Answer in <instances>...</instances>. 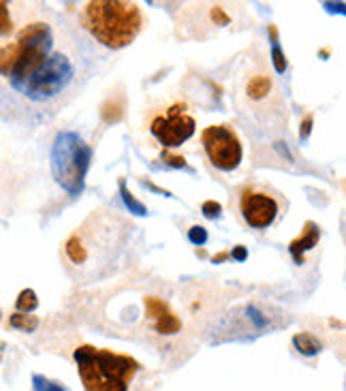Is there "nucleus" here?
Returning a JSON list of instances; mask_svg holds the SVG:
<instances>
[{
	"label": "nucleus",
	"instance_id": "obj_18",
	"mask_svg": "<svg viewBox=\"0 0 346 391\" xmlns=\"http://www.w3.org/2000/svg\"><path fill=\"white\" fill-rule=\"evenodd\" d=\"M120 188H122V194H124V201H126V206H129V208H135V210H137V214H146V210H143V206H141V203H137V201L131 197V194H129V190L124 188V184H122Z\"/></svg>",
	"mask_w": 346,
	"mask_h": 391
},
{
	"label": "nucleus",
	"instance_id": "obj_20",
	"mask_svg": "<svg viewBox=\"0 0 346 391\" xmlns=\"http://www.w3.org/2000/svg\"><path fill=\"white\" fill-rule=\"evenodd\" d=\"M310 124H312V116H308V118H306V122H304V137L310 133Z\"/></svg>",
	"mask_w": 346,
	"mask_h": 391
},
{
	"label": "nucleus",
	"instance_id": "obj_6",
	"mask_svg": "<svg viewBox=\"0 0 346 391\" xmlns=\"http://www.w3.org/2000/svg\"><path fill=\"white\" fill-rule=\"evenodd\" d=\"M238 210H240L242 220L250 229H267L280 216L282 201L270 188L252 184V186H246L240 192Z\"/></svg>",
	"mask_w": 346,
	"mask_h": 391
},
{
	"label": "nucleus",
	"instance_id": "obj_10",
	"mask_svg": "<svg viewBox=\"0 0 346 391\" xmlns=\"http://www.w3.org/2000/svg\"><path fill=\"white\" fill-rule=\"evenodd\" d=\"M293 344H295V349L302 353V355H306V357H312V355H316L321 351V340L316 338V336H312V333H308V331H302V333H297V336H293Z\"/></svg>",
	"mask_w": 346,
	"mask_h": 391
},
{
	"label": "nucleus",
	"instance_id": "obj_3",
	"mask_svg": "<svg viewBox=\"0 0 346 391\" xmlns=\"http://www.w3.org/2000/svg\"><path fill=\"white\" fill-rule=\"evenodd\" d=\"M77 372L85 391H129L133 378L141 370L139 361L94 347H79L75 351Z\"/></svg>",
	"mask_w": 346,
	"mask_h": 391
},
{
	"label": "nucleus",
	"instance_id": "obj_15",
	"mask_svg": "<svg viewBox=\"0 0 346 391\" xmlns=\"http://www.w3.org/2000/svg\"><path fill=\"white\" fill-rule=\"evenodd\" d=\"M272 35H274V43H272L274 67H276L278 73H284V69H286V60H284V53L280 51V45H278V41H276V31H274V28H272Z\"/></svg>",
	"mask_w": 346,
	"mask_h": 391
},
{
	"label": "nucleus",
	"instance_id": "obj_7",
	"mask_svg": "<svg viewBox=\"0 0 346 391\" xmlns=\"http://www.w3.org/2000/svg\"><path fill=\"white\" fill-rule=\"evenodd\" d=\"M184 105H173L167 114L156 116L150 124V133L158 139L165 148H178L195 135V118L188 116Z\"/></svg>",
	"mask_w": 346,
	"mask_h": 391
},
{
	"label": "nucleus",
	"instance_id": "obj_5",
	"mask_svg": "<svg viewBox=\"0 0 346 391\" xmlns=\"http://www.w3.org/2000/svg\"><path fill=\"white\" fill-rule=\"evenodd\" d=\"M201 146L208 156V160L220 172H233L240 167L244 148L238 133L229 124H214L201 133Z\"/></svg>",
	"mask_w": 346,
	"mask_h": 391
},
{
	"label": "nucleus",
	"instance_id": "obj_11",
	"mask_svg": "<svg viewBox=\"0 0 346 391\" xmlns=\"http://www.w3.org/2000/svg\"><path fill=\"white\" fill-rule=\"evenodd\" d=\"M15 33V17H13V5L0 3V39H9Z\"/></svg>",
	"mask_w": 346,
	"mask_h": 391
},
{
	"label": "nucleus",
	"instance_id": "obj_4",
	"mask_svg": "<svg viewBox=\"0 0 346 391\" xmlns=\"http://www.w3.org/2000/svg\"><path fill=\"white\" fill-rule=\"evenodd\" d=\"M92 158L90 146L73 131L58 133L51 148V174L69 194H79L83 190V180L88 174Z\"/></svg>",
	"mask_w": 346,
	"mask_h": 391
},
{
	"label": "nucleus",
	"instance_id": "obj_16",
	"mask_svg": "<svg viewBox=\"0 0 346 391\" xmlns=\"http://www.w3.org/2000/svg\"><path fill=\"white\" fill-rule=\"evenodd\" d=\"M188 238H190V242L192 244H204L206 240H208V233H206V229L204 227H192L190 229V233H188Z\"/></svg>",
	"mask_w": 346,
	"mask_h": 391
},
{
	"label": "nucleus",
	"instance_id": "obj_14",
	"mask_svg": "<svg viewBox=\"0 0 346 391\" xmlns=\"http://www.w3.org/2000/svg\"><path fill=\"white\" fill-rule=\"evenodd\" d=\"M37 306H39V299H37V295H35L33 289H26V291L19 293V297H17V310L31 313V310L37 308Z\"/></svg>",
	"mask_w": 346,
	"mask_h": 391
},
{
	"label": "nucleus",
	"instance_id": "obj_12",
	"mask_svg": "<svg viewBox=\"0 0 346 391\" xmlns=\"http://www.w3.org/2000/svg\"><path fill=\"white\" fill-rule=\"evenodd\" d=\"M270 88H272V81L265 75H254L248 81V94H250V99H263L270 92Z\"/></svg>",
	"mask_w": 346,
	"mask_h": 391
},
{
	"label": "nucleus",
	"instance_id": "obj_13",
	"mask_svg": "<svg viewBox=\"0 0 346 391\" xmlns=\"http://www.w3.org/2000/svg\"><path fill=\"white\" fill-rule=\"evenodd\" d=\"M9 325L11 327H17L22 331H35L37 325H39V319L35 315H22V313H15L11 319H9Z\"/></svg>",
	"mask_w": 346,
	"mask_h": 391
},
{
	"label": "nucleus",
	"instance_id": "obj_21",
	"mask_svg": "<svg viewBox=\"0 0 346 391\" xmlns=\"http://www.w3.org/2000/svg\"><path fill=\"white\" fill-rule=\"evenodd\" d=\"M236 257H238V259H244V257H246V250H244V248H238V250H236Z\"/></svg>",
	"mask_w": 346,
	"mask_h": 391
},
{
	"label": "nucleus",
	"instance_id": "obj_19",
	"mask_svg": "<svg viewBox=\"0 0 346 391\" xmlns=\"http://www.w3.org/2000/svg\"><path fill=\"white\" fill-rule=\"evenodd\" d=\"M204 212H206L208 218H216V216H220V206L214 203V201H206L204 203Z\"/></svg>",
	"mask_w": 346,
	"mask_h": 391
},
{
	"label": "nucleus",
	"instance_id": "obj_8",
	"mask_svg": "<svg viewBox=\"0 0 346 391\" xmlns=\"http://www.w3.org/2000/svg\"><path fill=\"white\" fill-rule=\"evenodd\" d=\"M146 308L148 315L154 317V327L160 333H176L180 329V321L176 319V315H171V310L167 308V303L156 299V297H146Z\"/></svg>",
	"mask_w": 346,
	"mask_h": 391
},
{
	"label": "nucleus",
	"instance_id": "obj_9",
	"mask_svg": "<svg viewBox=\"0 0 346 391\" xmlns=\"http://www.w3.org/2000/svg\"><path fill=\"white\" fill-rule=\"evenodd\" d=\"M319 238H321V231H319V227H316L314 222H308V225H306V231H304V238H299V240L291 242V253H293L295 261H297V255H299V250H302V253H304V250L312 248V246H314L316 242H319Z\"/></svg>",
	"mask_w": 346,
	"mask_h": 391
},
{
	"label": "nucleus",
	"instance_id": "obj_1",
	"mask_svg": "<svg viewBox=\"0 0 346 391\" xmlns=\"http://www.w3.org/2000/svg\"><path fill=\"white\" fill-rule=\"evenodd\" d=\"M90 53L63 22L35 17L0 43V81L28 111L60 109L88 77Z\"/></svg>",
	"mask_w": 346,
	"mask_h": 391
},
{
	"label": "nucleus",
	"instance_id": "obj_2",
	"mask_svg": "<svg viewBox=\"0 0 346 391\" xmlns=\"http://www.w3.org/2000/svg\"><path fill=\"white\" fill-rule=\"evenodd\" d=\"M81 26L109 49L131 45L143 28V13L137 3L124 0H92L81 11Z\"/></svg>",
	"mask_w": 346,
	"mask_h": 391
},
{
	"label": "nucleus",
	"instance_id": "obj_17",
	"mask_svg": "<svg viewBox=\"0 0 346 391\" xmlns=\"http://www.w3.org/2000/svg\"><path fill=\"white\" fill-rule=\"evenodd\" d=\"M35 385H37V391H65L63 387H58V385L41 378V376H35Z\"/></svg>",
	"mask_w": 346,
	"mask_h": 391
}]
</instances>
